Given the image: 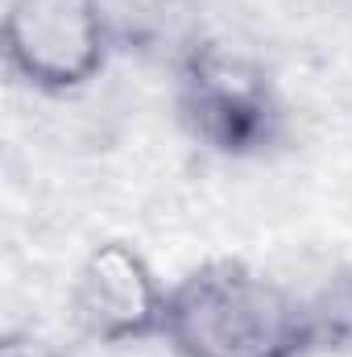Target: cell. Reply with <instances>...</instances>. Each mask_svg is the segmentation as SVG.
<instances>
[{"label": "cell", "mask_w": 352, "mask_h": 357, "mask_svg": "<svg viewBox=\"0 0 352 357\" xmlns=\"http://www.w3.org/2000/svg\"><path fill=\"white\" fill-rule=\"evenodd\" d=\"M112 50V21L99 0H8L4 59L38 91L91 84Z\"/></svg>", "instance_id": "3957f363"}, {"label": "cell", "mask_w": 352, "mask_h": 357, "mask_svg": "<svg viewBox=\"0 0 352 357\" xmlns=\"http://www.w3.org/2000/svg\"><path fill=\"white\" fill-rule=\"evenodd\" d=\"M178 108L199 142L220 154H257L278 137L273 84L245 50L199 42L178 63Z\"/></svg>", "instance_id": "7a4b0ae2"}, {"label": "cell", "mask_w": 352, "mask_h": 357, "mask_svg": "<svg viewBox=\"0 0 352 357\" xmlns=\"http://www.w3.org/2000/svg\"><path fill=\"white\" fill-rule=\"evenodd\" d=\"M0 357H71V354H63V349H54V345H46V341H38V337L8 333V337L0 341Z\"/></svg>", "instance_id": "8992f818"}, {"label": "cell", "mask_w": 352, "mask_h": 357, "mask_svg": "<svg viewBox=\"0 0 352 357\" xmlns=\"http://www.w3.org/2000/svg\"><path fill=\"white\" fill-rule=\"evenodd\" d=\"M166 291L150 262L125 245L104 241L95 245L71 287V316L91 341L104 345H133L145 337H162Z\"/></svg>", "instance_id": "277c9868"}, {"label": "cell", "mask_w": 352, "mask_h": 357, "mask_svg": "<svg viewBox=\"0 0 352 357\" xmlns=\"http://www.w3.org/2000/svg\"><path fill=\"white\" fill-rule=\"evenodd\" d=\"M162 337L178 357H303L311 307L241 262H207L166 291Z\"/></svg>", "instance_id": "6da1fadb"}, {"label": "cell", "mask_w": 352, "mask_h": 357, "mask_svg": "<svg viewBox=\"0 0 352 357\" xmlns=\"http://www.w3.org/2000/svg\"><path fill=\"white\" fill-rule=\"evenodd\" d=\"M307 307H311L315 345L352 349V274L332 278L315 299H307Z\"/></svg>", "instance_id": "5b68a950"}]
</instances>
